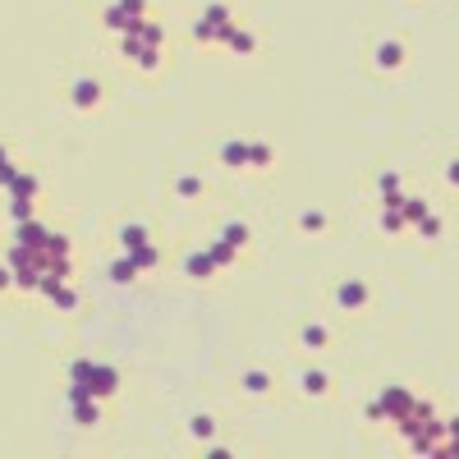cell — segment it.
I'll return each mask as SVG.
<instances>
[{"label": "cell", "mask_w": 459, "mask_h": 459, "mask_svg": "<svg viewBox=\"0 0 459 459\" xmlns=\"http://www.w3.org/2000/svg\"><path fill=\"white\" fill-rule=\"evenodd\" d=\"M414 225H418V234H423V239H441V220L432 216V211H427L423 220H414Z\"/></svg>", "instance_id": "4dcf8cb0"}, {"label": "cell", "mask_w": 459, "mask_h": 459, "mask_svg": "<svg viewBox=\"0 0 459 459\" xmlns=\"http://www.w3.org/2000/svg\"><path fill=\"white\" fill-rule=\"evenodd\" d=\"M382 230H386V234H400V230H409V225H405V216H400L395 207H386L382 211Z\"/></svg>", "instance_id": "f546056e"}, {"label": "cell", "mask_w": 459, "mask_h": 459, "mask_svg": "<svg viewBox=\"0 0 459 459\" xmlns=\"http://www.w3.org/2000/svg\"><path fill=\"white\" fill-rule=\"evenodd\" d=\"M405 60H409L405 42H395V37H386V42L377 46V69H386V74H395V69H405Z\"/></svg>", "instance_id": "277c9868"}, {"label": "cell", "mask_w": 459, "mask_h": 459, "mask_svg": "<svg viewBox=\"0 0 459 459\" xmlns=\"http://www.w3.org/2000/svg\"><path fill=\"white\" fill-rule=\"evenodd\" d=\"M33 211H37V197H14V202H10L14 220H33Z\"/></svg>", "instance_id": "cb8c5ba5"}, {"label": "cell", "mask_w": 459, "mask_h": 459, "mask_svg": "<svg viewBox=\"0 0 459 459\" xmlns=\"http://www.w3.org/2000/svg\"><path fill=\"white\" fill-rule=\"evenodd\" d=\"M220 161L230 165V170H239V165H248V142H225V147H220Z\"/></svg>", "instance_id": "2e32d148"}, {"label": "cell", "mask_w": 459, "mask_h": 459, "mask_svg": "<svg viewBox=\"0 0 459 459\" xmlns=\"http://www.w3.org/2000/svg\"><path fill=\"white\" fill-rule=\"evenodd\" d=\"M184 276H193V280H211V276H216V262H211L207 253H193V257H184Z\"/></svg>", "instance_id": "8fae6325"}, {"label": "cell", "mask_w": 459, "mask_h": 459, "mask_svg": "<svg viewBox=\"0 0 459 459\" xmlns=\"http://www.w3.org/2000/svg\"><path fill=\"white\" fill-rule=\"evenodd\" d=\"M432 418H437V409L427 405V400H409V409H405V414H395L391 423L400 427V437H405V441H414L418 432H423V427L432 423Z\"/></svg>", "instance_id": "6da1fadb"}, {"label": "cell", "mask_w": 459, "mask_h": 459, "mask_svg": "<svg viewBox=\"0 0 459 459\" xmlns=\"http://www.w3.org/2000/svg\"><path fill=\"white\" fill-rule=\"evenodd\" d=\"M303 391L317 400V395H331V372L326 368H308L303 372Z\"/></svg>", "instance_id": "4fadbf2b"}, {"label": "cell", "mask_w": 459, "mask_h": 459, "mask_svg": "<svg viewBox=\"0 0 459 459\" xmlns=\"http://www.w3.org/2000/svg\"><path fill=\"white\" fill-rule=\"evenodd\" d=\"M88 386H92V395H97V400H106V395H115L120 391V372L115 368H92V377H88Z\"/></svg>", "instance_id": "5b68a950"}, {"label": "cell", "mask_w": 459, "mask_h": 459, "mask_svg": "<svg viewBox=\"0 0 459 459\" xmlns=\"http://www.w3.org/2000/svg\"><path fill=\"white\" fill-rule=\"evenodd\" d=\"M303 349H313V354H322V349H331V331L322 326V322H313V326H303Z\"/></svg>", "instance_id": "7c38bea8"}, {"label": "cell", "mask_w": 459, "mask_h": 459, "mask_svg": "<svg viewBox=\"0 0 459 459\" xmlns=\"http://www.w3.org/2000/svg\"><path fill=\"white\" fill-rule=\"evenodd\" d=\"M0 161H10V156H5V147H0Z\"/></svg>", "instance_id": "ab89813d"}, {"label": "cell", "mask_w": 459, "mask_h": 459, "mask_svg": "<svg viewBox=\"0 0 459 459\" xmlns=\"http://www.w3.org/2000/svg\"><path fill=\"white\" fill-rule=\"evenodd\" d=\"M51 303H55V308H74V303H78L74 285H65V280H60V285H55V294H51Z\"/></svg>", "instance_id": "83f0119b"}, {"label": "cell", "mask_w": 459, "mask_h": 459, "mask_svg": "<svg viewBox=\"0 0 459 459\" xmlns=\"http://www.w3.org/2000/svg\"><path fill=\"white\" fill-rule=\"evenodd\" d=\"M46 234H51V230H46V225H37V220H19V234H14V243L42 248V243H46Z\"/></svg>", "instance_id": "9c48e42d"}, {"label": "cell", "mask_w": 459, "mask_h": 459, "mask_svg": "<svg viewBox=\"0 0 459 459\" xmlns=\"http://www.w3.org/2000/svg\"><path fill=\"white\" fill-rule=\"evenodd\" d=\"M234 253H239V248H234V243L216 239V243H211V248H207V257H211V262H216V271H225V266H234V262H239Z\"/></svg>", "instance_id": "9a60e30c"}, {"label": "cell", "mask_w": 459, "mask_h": 459, "mask_svg": "<svg viewBox=\"0 0 459 459\" xmlns=\"http://www.w3.org/2000/svg\"><path fill=\"white\" fill-rule=\"evenodd\" d=\"M120 51H124V55H129V60H138V55H142V42H138V37H129V33H124V42H120Z\"/></svg>", "instance_id": "8d00e7d4"}, {"label": "cell", "mask_w": 459, "mask_h": 459, "mask_svg": "<svg viewBox=\"0 0 459 459\" xmlns=\"http://www.w3.org/2000/svg\"><path fill=\"white\" fill-rule=\"evenodd\" d=\"M188 437H197V441H211V437H216V418H211V414H197V418H188Z\"/></svg>", "instance_id": "e0dca14e"}, {"label": "cell", "mask_w": 459, "mask_h": 459, "mask_svg": "<svg viewBox=\"0 0 459 459\" xmlns=\"http://www.w3.org/2000/svg\"><path fill=\"white\" fill-rule=\"evenodd\" d=\"M10 285H14V266H10V262H0V294H5Z\"/></svg>", "instance_id": "f35d334b"}, {"label": "cell", "mask_w": 459, "mask_h": 459, "mask_svg": "<svg viewBox=\"0 0 459 459\" xmlns=\"http://www.w3.org/2000/svg\"><path fill=\"white\" fill-rule=\"evenodd\" d=\"M110 280H115V285H133V280H138V271H133L129 257H115V262H110Z\"/></svg>", "instance_id": "7402d4cb"}, {"label": "cell", "mask_w": 459, "mask_h": 459, "mask_svg": "<svg viewBox=\"0 0 459 459\" xmlns=\"http://www.w3.org/2000/svg\"><path fill=\"white\" fill-rule=\"evenodd\" d=\"M243 391H248V395H271V391H276L271 372H266V368H253V372H243Z\"/></svg>", "instance_id": "30bf717a"}, {"label": "cell", "mask_w": 459, "mask_h": 459, "mask_svg": "<svg viewBox=\"0 0 459 459\" xmlns=\"http://www.w3.org/2000/svg\"><path fill=\"white\" fill-rule=\"evenodd\" d=\"M10 193L14 197H42V184H37V175H14Z\"/></svg>", "instance_id": "ffe728a7"}, {"label": "cell", "mask_w": 459, "mask_h": 459, "mask_svg": "<svg viewBox=\"0 0 459 459\" xmlns=\"http://www.w3.org/2000/svg\"><path fill=\"white\" fill-rule=\"evenodd\" d=\"M74 423H78V427H97V423H101V405H97V400L74 405Z\"/></svg>", "instance_id": "ac0fdd59"}, {"label": "cell", "mask_w": 459, "mask_h": 459, "mask_svg": "<svg viewBox=\"0 0 459 459\" xmlns=\"http://www.w3.org/2000/svg\"><path fill=\"white\" fill-rule=\"evenodd\" d=\"M175 188H179V197H197V193H202V179H197V175H184Z\"/></svg>", "instance_id": "d590c367"}, {"label": "cell", "mask_w": 459, "mask_h": 459, "mask_svg": "<svg viewBox=\"0 0 459 459\" xmlns=\"http://www.w3.org/2000/svg\"><path fill=\"white\" fill-rule=\"evenodd\" d=\"M138 65H142V74H156V69H161V46H142Z\"/></svg>", "instance_id": "d4e9b609"}, {"label": "cell", "mask_w": 459, "mask_h": 459, "mask_svg": "<svg viewBox=\"0 0 459 459\" xmlns=\"http://www.w3.org/2000/svg\"><path fill=\"white\" fill-rule=\"evenodd\" d=\"M129 262H133V271H152V266L161 262V253H156L152 239H147V243H138V248H129Z\"/></svg>", "instance_id": "ba28073f"}, {"label": "cell", "mask_w": 459, "mask_h": 459, "mask_svg": "<svg viewBox=\"0 0 459 459\" xmlns=\"http://www.w3.org/2000/svg\"><path fill=\"white\" fill-rule=\"evenodd\" d=\"M120 243H124V253L138 248V243H147V225H142V220H129V225L120 230Z\"/></svg>", "instance_id": "d6986e66"}, {"label": "cell", "mask_w": 459, "mask_h": 459, "mask_svg": "<svg viewBox=\"0 0 459 459\" xmlns=\"http://www.w3.org/2000/svg\"><path fill=\"white\" fill-rule=\"evenodd\" d=\"M225 46H230L234 55H257V37H253V33H243V28H230Z\"/></svg>", "instance_id": "5bb4252c"}, {"label": "cell", "mask_w": 459, "mask_h": 459, "mask_svg": "<svg viewBox=\"0 0 459 459\" xmlns=\"http://www.w3.org/2000/svg\"><path fill=\"white\" fill-rule=\"evenodd\" d=\"M14 175H19V170H14L10 161H0V188H10V184H14Z\"/></svg>", "instance_id": "74e56055"}, {"label": "cell", "mask_w": 459, "mask_h": 459, "mask_svg": "<svg viewBox=\"0 0 459 459\" xmlns=\"http://www.w3.org/2000/svg\"><path fill=\"white\" fill-rule=\"evenodd\" d=\"M409 400H414V391H405V386H391V391H382V400H377V405H382L386 418H395V414H405V409H409Z\"/></svg>", "instance_id": "8992f818"}, {"label": "cell", "mask_w": 459, "mask_h": 459, "mask_svg": "<svg viewBox=\"0 0 459 459\" xmlns=\"http://www.w3.org/2000/svg\"><path fill=\"white\" fill-rule=\"evenodd\" d=\"M101 23H106L110 33H129V23H133V19H129V14L120 10V5H110V10L101 14Z\"/></svg>", "instance_id": "603a6c76"}, {"label": "cell", "mask_w": 459, "mask_h": 459, "mask_svg": "<svg viewBox=\"0 0 459 459\" xmlns=\"http://www.w3.org/2000/svg\"><path fill=\"white\" fill-rule=\"evenodd\" d=\"M220 239H225V243H234V248H243V243H248V225H239V220H230Z\"/></svg>", "instance_id": "484cf974"}, {"label": "cell", "mask_w": 459, "mask_h": 459, "mask_svg": "<svg viewBox=\"0 0 459 459\" xmlns=\"http://www.w3.org/2000/svg\"><path fill=\"white\" fill-rule=\"evenodd\" d=\"M368 299H372L368 280H345V285L336 289V303H340V308H349V313H359V308H368Z\"/></svg>", "instance_id": "3957f363"}, {"label": "cell", "mask_w": 459, "mask_h": 459, "mask_svg": "<svg viewBox=\"0 0 459 459\" xmlns=\"http://www.w3.org/2000/svg\"><path fill=\"white\" fill-rule=\"evenodd\" d=\"M115 5H120L129 19H147V0H115Z\"/></svg>", "instance_id": "836d02e7"}, {"label": "cell", "mask_w": 459, "mask_h": 459, "mask_svg": "<svg viewBox=\"0 0 459 459\" xmlns=\"http://www.w3.org/2000/svg\"><path fill=\"white\" fill-rule=\"evenodd\" d=\"M129 37H138L142 46H161L165 42V33H161V23H156V19H133L129 23Z\"/></svg>", "instance_id": "52a82bcc"}, {"label": "cell", "mask_w": 459, "mask_h": 459, "mask_svg": "<svg viewBox=\"0 0 459 459\" xmlns=\"http://www.w3.org/2000/svg\"><path fill=\"white\" fill-rule=\"evenodd\" d=\"M395 211L405 216V225H414V220H423V216H427V202H423V197H405V202H400Z\"/></svg>", "instance_id": "44dd1931"}, {"label": "cell", "mask_w": 459, "mask_h": 459, "mask_svg": "<svg viewBox=\"0 0 459 459\" xmlns=\"http://www.w3.org/2000/svg\"><path fill=\"white\" fill-rule=\"evenodd\" d=\"M92 368H97L92 359H78V363H69V382H88V377H92Z\"/></svg>", "instance_id": "1f68e13d"}, {"label": "cell", "mask_w": 459, "mask_h": 459, "mask_svg": "<svg viewBox=\"0 0 459 459\" xmlns=\"http://www.w3.org/2000/svg\"><path fill=\"white\" fill-rule=\"evenodd\" d=\"M83 400H97V395H92L88 382H74V386H69V405H83Z\"/></svg>", "instance_id": "e575fe53"}, {"label": "cell", "mask_w": 459, "mask_h": 459, "mask_svg": "<svg viewBox=\"0 0 459 459\" xmlns=\"http://www.w3.org/2000/svg\"><path fill=\"white\" fill-rule=\"evenodd\" d=\"M193 42H197V46H216V28H211L207 19H197V23H193Z\"/></svg>", "instance_id": "f1b7e54d"}, {"label": "cell", "mask_w": 459, "mask_h": 459, "mask_svg": "<svg viewBox=\"0 0 459 459\" xmlns=\"http://www.w3.org/2000/svg\"><path fill=\"white\" fill-rule=\"evenodd\" d=\"M299 225H303L308 234H317V230H326V216H322V211H303V216H299Z\"/></svg>", "instance_id": "d6a6232c"}, {"label": "cell", "mask_w": 459, "mask_h": 459, "mask_svg": "<svg viewBox=\"0 0 459 459\" xmlns=\"http://www.w3.org/2000/svg\"><path fill=\"white\" fill-rule=\"evenodd\" d=\"M69 101H74V110H97L101 106V83L97 78H78L74 88H69Z\"/></svg>", "instance_id": "7a4b0ae2"}, {"label": "cell", "mask_w": 459, "mask_h": 459, "mask_svg": "<svg viewBox=\"0 0 459 459\" xmlns=\"http://www.w3.org/2000/svg\"><path fill=\"white\" fill-rule=\"evenodd\" d=\"M248 165H257V170L271 165V147H266V142H248Z\"/></svg>", "instance_id": "4316f807"}]
</instances>
